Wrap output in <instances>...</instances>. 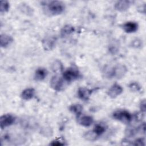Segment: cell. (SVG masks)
<instances>
[{"mask_svg": "<svg viewBox=\"0 0 146 146\" xmlns=\"http://www.w3.org/2000/svg\"><path fill=\"white\" fill-rule=\"evenodd\" d=\"M48 15H56L62 13L64 10V4L59 1H52L46 4L44 9Z\"/></svg>", "mask_w": 146, "mask_h": 146, "instance_id": "6da1fadb", "label": "cell"}, {"mask_svg": "<svg viewBox=\"0 0 146 146\" xmlns=\"http://www.w3.org/2000/svg\"><path fill=\"white\" fill-rule=\"evenodd\" d=\"M127 72V68L123 64H117L114 66L108 73V77L110 78L120 79L123 78Z\"/></svg>", "mask_w": 146, "mask_h": 146, "instance_id": "7a4b0ae2", "label": "cell"}, {"mask_svg": "<svg viewBox=\"0 0 146 146\" xmlns=\"http://www.w3.org/2000/svg\"><path fill=\"white\" fill-rule=\"evenodd\" d=\"M113 117L123 123L128 124L132 120V115L125 110H117L112 114Z\"/></svg>", "mask_w": 146, "mask_h": 146, "instance_id": "3957f363", "label": "cell"}, {"mask_svg": "<svg viewBox=\"0 0 146 146\" xmlns=\"http://www.w3.org/2000/svg\"><path fill=\"white\" fill-rule=\"evenodd\" d=\"M80 76L78 70L74 67H70L63 73V78L66 82H72L77 79Z\"/></svg>", "mask_w": 146, "mask_h": 146, "instance_id": "277c9868", "label": "cell"}, {"mask_svg": "<svg viewBox=\"0 0 146 146\" xmlns=\"http://www.w3.org/2000/svg\"><path fill=\"white\" fill-rule=\"evenodd\" d=\"M64 79L58 75H54L50 80V85L52 88L56 91H60L63 90L64 86Z\"/></svg>", "mask_w": 146, "mask_h": 146, "instance_id": "5b68a950", "label": "cell"}, {"mask_svg": "<svg viewBox=\"0 0 146 146\" xmlns=\"http://www.w3.org/2000/svg\"><path fill=\"white\" fill-rule=\"evenodd\" d=\"M15 117L11 114H5L1 117L0 127L1 129L12 125L15 121Z\"/></svg>", "mask_w": 146, "mask_h": 146, "instance_id": "8992f818", "label": "cell"}, {"mask_svg": "<svg viewBox=\"0 0 146 146\" xmlns=\"http://www.w3.org/2000/svg\"><path fill=\"white\" fill-rule=\"evenodd\" d=\"M56 42L55 36H51L46 37L42 41V46L43 48L46 51H50L53 49Z\"/></svg>", "mask_w": 146, "mask_h": 146, "instance_id": "52a82bcc", "label": "cell"}, {"mask_svg": "<svg viewBox=\"0 0 146 146\" xmlns=\"http://www.w3.org/2000/svg\"><path fill=\"white\" fill-rule=\"evenodd\" d=\"M123 91V89L121 86L115 83L113 84L108 91V95L111 98H115L120 95Z\"/></svg>", "mask_w": 146, "mask_h": 146, "instance_id": "ba28073f", "label": "cell"}, {"mask_svg": "<svg viewBox=\"0 0 146 146\" xmlns=\"http://www.w3.org/2000/svg\"><path fill=\"white\" fill-rule=\"evenodd\" d=\"M131 6V2L127 0L119 1L115 4V8L119 11H124L129 9Z\"/></svg>", "mask_w": 146, "mask_h": 146, "instance_id": "9c48e42d", "label": "cell"}, {"mask_svg": "<svg viewBox=\"0 0 146 146\" xmlns=\"http://www.w3.org/2000/svg\"><path fill=\"white\" fill-rule=\"evenodd\" d=\"M91 94L92 90L84 87L79 88L78 91V97L84 101H87L88 100Z\"/></svg>", "mask_w": 146, "mask_h": 146, "instance_id": "30bf717a", "label": "cell"}, {"mask_svg": "<svg viewBox=\"0 0 146 146\" xmlns=\"http://www.w3.org/2000/svg\"><path fill=\"white\" fill-rule=\"evenodd\" d=\"M123 29L127 33H135L138 29V25L135 22H127L123 24Z\"/></svg>", "mask_w": 146, "mask_h": 146, "instance_id": "8fae6325", "label": "cell"}, {"mask_svg": "<svg viewBox=\"0 0 146 146\" xmlns=\"http://www.w3.org/2000/svg\"><path fill=\"white\" fill-rule=\"evenodd\" d=\"M13 41V38L7 34H1L0 37V44L1 47H6Z\"/></svg>", "mask_w": 146, "mask_h": 146, "instance_id": "7c38bea8", "label": "cell"}, {"mask_svg": "<svg viewBox=\"0 0 146 146\" xmlns=\"http://www.w3.org/2000/svg\"><path fill=\"white\" fill-rule=\"evenodd\" d=\"M78 122L82 126L89 127L93 123L94 119L91 116L84 115L79 119Z\"/></svg>", "mask_w": 146, "mask_h": 146, "instance_id": "4fadbf2b", "label": "cell"}, {"mask_svg": "<svg viewBox=\"0 0 146 146\" xmlns=\"http://www.w3.org/2000/svg\"><path fill=\"white\" fill-rule=\"evenodd\" d=\"M47 75V70L44 68H38L35 72L34 78L37 81H42Z\"/></svg>", "mask_w": 146, "mask_h": 146, "instance_id": "5bb4252c", "label": "cell"}, {"mask_svg": "<svg viewBox=\"0 0 146 146\" xmlns=\"http://www.w3.org/2000/svg\"><path fill=\"white\" fill-rule=\"evenodd\" d=\"M35 94V90L33 88H27L25 90H24L22 94H21V97L24 100H30L32 99Z\"/></svg>", "mask_w": 146, "mask_h": 146, "instance_id": "9a60e30c", "label": "cell"}, {"mask_svg": "<svg viewBox=\"0 0 146 146\" xmlns=\"http://www.w3.org/2000/svg\"><path fill=\"white\" fill-rule=\"evenodd\" d=\"M52 71L56 74H60L63 71V66L60 60H55L51 65Z\"/></svg>", "mask_w": 146, "mask_h": 146, "instance_id": "2e32d148", "label": "cell"}, {"mask_svg": "<svg viewBox=\"0 0 146 146\" xmlns=\"http://www.w3.org/2000/svg\"><path fill=\"white\" fill-rule=\"evenodd\" d=\"M75 31V28L74 26L70 25H66L62 27L60 31V35L62 37L69 35Z\"/></svg>", "mask_w": 146, "mask_h": 146, "instance_id": "e0dca14e", "label": "cell"}, {"mask_svg": "<svg viewBox=\"0 0 146 146\" xmlns=\"http://www.w3.org/2000/svg\"><path fill=\"white\" fill-rule=\"evenodd\" d=\"M70 111L74 113L76 116L79 117L82 112L83 107L80 104H72L70 107Z\"/></svg>", "mask_w": 146, "mask_h": 146, "instance_id": "ac0fdd59", "label": "cell"}, {"mask_svg": "<svg viewBox=\"0 0 146 146\" xmlns=\"http://www.w3.org/2000/svg\"><path fill=\"white\" fill-rule=\"evenodd\" d=\"M83 137L87 140L92 141L96 140L99 136L95 133V132L93 130H92V131H88L86 133H84Z\"/></svg>", "mask_w": 146, "mask_h": 146, "instance_id": "d6986e66", "label": "cell"}, {"mask_svg": "<svg viewBox=\"0 0 146 146\" xmlns=\"http://www.w3.org/2000/svg\"><path fill=\"white\" fill-rule=\"evenodd\" d=\"M95 133L98 136H100L102 135L106 131V127L104 125L102 124H97L92 129Z\"/></svg>", "mask_w": 146, "mask_h": 146, "instance_id": "ffe728a7", "label": "cell"}, {"mask_svg": "<svg viewBox=\"0 0 146 146\" xmlns=\"http://www.w3.org/2000/svg\"><path fill=\"white\" fill-rule=\"evenodd\" d=\"M9 3L6 1H1L0 5V11L1 13H5L8 11L9 9Z\"/></svg>", "mask_w": 146, "mask_h": 146, "instance_id": "44dd1931", "label": "cell"}, {"mask_svg": "<svg viewBox=\"0 0 146 146\" xmlns=\"http://www.w3.org/2000/svg\"><path fill=\"white\" fill-rule=\"evenodd\" d=\"M129 89L134 92H136V91H139L141 89V87L140 86V85L136 82H133L129 84Z\"/></svg>", "mask_w": 146, "mask_h": 146, "instance_id": "7402d4cb", "label": "cell"}, {"mask_svg": "<svg viewBox=\"0 0 146 146\" xmlns=\"http://www.w3.org/2000/svg\"><path fill=\"white\" fill-rule=\"evenodd\" d=\"M142 45H143L142 40H141L139 39H136L132 42V46L133 47L140 48L142 46Z\"/></svg>", "mask_w": 146, "mask_h": 146, "instance_id": "603a6c76", "label": "cell"}, {"mask_svg": "<svg viewBox=\"0 0 146 146\" xmlns=\"http://www.w3.org/2000/svg\"><path fill=\"white\" fill-rule=\"evenodd\" d=\"M132 144L135 145H144L145 139L144 138H139L134 141V143Z\"/></svg>", "mask_w": 146, "mask_h": 146, "instance_id": "cb8c5ba5", "label": "cell"}, {"mask_svg": "<svg viewBox=\"0 0 146 146\" xmlns=\"http://www.w3.org/2000/svg\"><path fill=\"white\" fill-rule=\"evenodd\" d=\"M140 108L141 110V111L144 113L146 110V103H145V100L144 99L141 100L140 104Z\"/></svg>", "mask_w": 146, "mask_h": 146, "instance_id": "d4e9b609", "label": "cell"}, {"mask_svg": "<svg viewBox=\"0 0 146 146\" xmlns=\"http://www.w3.org/2000/svg\"><path fill=\"white\" fill-rule=\"evenodd\" d=\"M64 143L62 142V141L60 140H55L52 141V143H50V145H64Z\"/></svg>", "mask_w": 146, "mask_h": 146, "instance_id": "484cf974", "label": "cell"}]
</instances>
